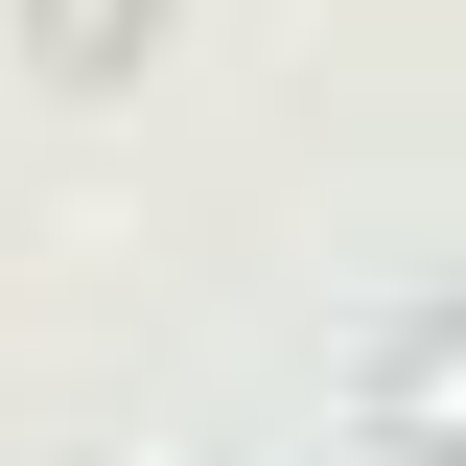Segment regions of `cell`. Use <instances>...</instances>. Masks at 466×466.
<instances>
[{"label":"cell","instance_id":"obj_1","mask_svg":"<svg viewBox=\"0 0 466 466\" xmlns=\"http://www.w3.org/2000/svg\"><path fill=\"white\" fill-rule=\"evenodd\" d=\"M397 443H443V466H466V327H443V350H397Z\"/></svg>","mask_w":466,"mask_h":466}]
</instances>
